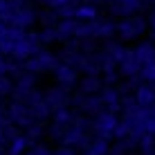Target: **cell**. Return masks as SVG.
<instances>
[{
  "instance_id": "12",
  "label": "cell",
  "mask_w": 155,
  "mask_h": 155,
  "mask_svg": "<svg viewBox=\"0 0 155 155\" xmlns=\"http://www.w3.org/2000/svg\"><path fill=\"white\" fill-rule=\"evenodd\" d=\"M54 155H74V151H72L70 146H63V148H58V151H56Z\"/></svg>"
},
{
  "instance_id": "6",
  "label": "cell",
  "mask_w": 155,
  "mask_h": 155,
  "mask_svg": "<svg viewBox=\"0 0 155 155\" xmlns=\"http://www.w3.org/2000/svg\"><path fill=\"white\" fill-rule=\"evenodd\" d=\"M135 54H137V58H140L142 65L155 63V45H153V43H142V45H137Z\"/></svg>"
},
{
  "instance_id": "13",
  "label": "cell",
  "mask_w": 155,
  "mask_h": 155,
  "mask_svg": "<svg viewBox=\"0 0 155 155\" xmlns=\"http://www.w3.org/2000/svg\"><path fill=\"white\" fill-rule=\"evenodd\" d=\"M31 155H50V151H47V148H38V151H36V153H31Z\"/></svg>"
},
{
  "instance_id": "15",
  "label": "cell",
  "mask_w": 155,
  "mask_h": 155,
  "mask_svg": "<svg viewBox=\"0 0 155 155\" xmlns=\"http://www.w3.org/2000/svg\"><path fill=\"white\" fill-rule=\"evenodd\" d=\"M142 155H155V153H142Z\"/></svg>"
},
{
  "instance_id": "5",
  "label": "cell",
  "mask_w": 155,
  "mask_h": 155,
  "mask_svg": "<svg viewBox=\"0 0 155 155\" xmlns=\"http://www.w3.org/2000/svg\"><path fill=\"white\" fill-rule=\"evenodd\" d=\"M110 140H106V137H97L94 135V140H90V144L83 148L85 155H108V148H110Z\"/></svg>"
},
{
  "instance_id": "11",
  "label": "cell",
  "mask_w": 155,
  "mask_h": 155,
  "mask_svg": "<svg viewBox=\"0 0 155 155\" xmlns=\"http://www.w3.org/2000/svg\"><path fill=\"white\" fill-rule=\"evenodd\" d=\"M81 18H97V9H92V7H81L77 12Z\"/></svg>"
},
{
  "instance_id": "2",
  "label": "cell",
  "mask_w": 155,
  "mask_h": 155,
  "mask_svg": "<svg viewBox=\"0 0 155 155\" xmlns=\"http://www.w3.org/2000/svg\"><path fill=\"white\" fill-rule=\"evenodd\" d=\"M146 29V20L142 16H126L121 23H117V34L121 41H133Z\"/></svg>"
},
{
  "instance_id": "7",
  "label": "cell",
  "mask_w": 155,
  "mask_h": 155,
  "mask_svg": "<svg viewBox=\"0 0 155 155\" xmlns=\"http://www.w3.org/2000/svg\"><path fill=\"white\" fill-rule=\"evenodd\" d=\"M81 110L88 115L97 117L101 110H104V104H101V97H83L81 99Z\"/></svg>"
},
{
  "instance_id": "9",
  "label": "cell",
  "mask_w": 155,
  "mask_h": 155,
  "mask_svg": "<svg viewBox=\"0 0 155 155\" xmlns=\"http://www.w3.org/2000/svg\"><path fill=\"white\" fill-rule=\"evenodd\" d=\"M140 151H142V153H155V135H151V133L142 135V140H140Z\"/></svg>"
},
{
  "instance_id": "4",
  "label": "cell",
  "mask_w": 155,
  "mask_h": 155,
  "mask_svg": "<svg viewBox=\"0 0 155 155\" xmlns=\"http://www.w3.org/2000/svg\"><path fill=\"white\" fill-rule=\"evenodd\" d=\"M135 99L137 104L148 108V106L155 104V83H144L140 88H135Z\"/></svg>"
},
{
  "instance_id": "8",
  "label": "cell",
  "mask_w": 155,
  "mask_h": 155,
  "mask_svg": "<svg viewBox=\"0 0 155 155\" xmlns=\"http://www.w3.org/2000/svg\"><path fill=\"white\" fill-rule=\"evenodd\" d=\"M101 88H104V83H101V79L97 74H90V79L81 81V90L85 94H97V92H101Z\"/></svg>"
},
{
  "instance_id": "14",
  "label": "cell",
  "mask_w": 155,
  "mask_h": 155,
  "mask_svg": "<svg viewBox=\"0 0 155 155\" xmlns=\"http://www.w3.org/2000/svg\"><path fill=\"white\" fill-rule=\"evenodd\" d=\"M90 2H94V5H99V2H106V0H90Z\"/></svg>"
},
{
  "instance_id": "10",
  "label": "cell",
  "mask_w": 155,
  "mask_h": 155,
  "mask_svg": "<svg viewBox=\"0 0 155 155\" xmlns=\"http://www.w3.org/2000/svg\"><path fill=\"white\" fill-rule=\"evenodd\" d=\"M140 79L146 83H155V63H146L140 70Z\"/></svg>"
},
{
  "instance_id": "3",
  "label": "cell",
  "mask_w": 155,
  "mask_h": 155,
  "mask_svg": "<svg viewBox=\"0 0 155 155\" xmlns=\"http://www.w3.org/2000/svg\"><path fill=\"white\" fill-rule=\"evenodd\" d=\"M140 70H142V63H140V58H137L135 50H126L124 58L119 61V72H121V77H126V79L140 77Z\"/></svg>"
},
{
  "instance_id": "1",
  "label": "cell",
  "mask_w": 155,
  "mask_h": 155,
  "mask_svg": "<svg viewBox=\"0 0 155 155\" xmlns=\"http://www.w3.org/2000/svg\"><path fill=\"white\" fill-rule=\"evenodd\" d=\"M117 124H119V119H117L115 113H110V110H101V113L94 117V121H92V133H94L97 137L113 140Z\"/></svg>"
}]
</instances>
